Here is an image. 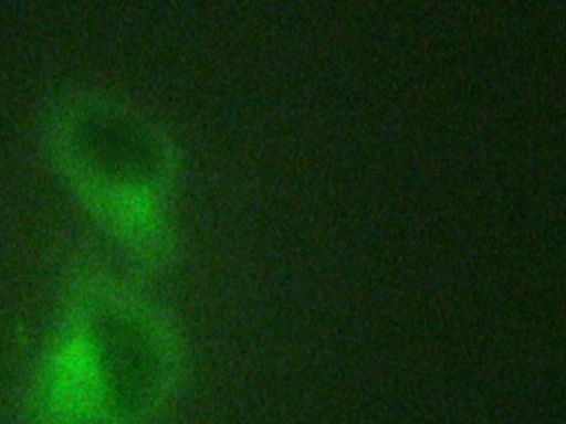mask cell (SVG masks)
<instances>
[{
	"mask_svg": "<svg viewBox=\"0 0 566 424\" xmlns=\"http://www.w3.org/2000/svg\"><path fill=\"white\" fill-rule=\"evenodd\" d=\"M95 338L114 404L123 412L133 410L148 380V359L138 336L127 322L112 319L98 327Z\"/></svg>",
	"mask_w": 566,
	"mask_h": 424,
	"instance_id": "1",
	"label": "cell"
}]
</instances>
